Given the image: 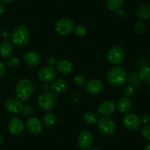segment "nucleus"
Listing matches in <instances>:
<instances>
[{"instance_id": "1", "label": "nucleus", "mask_w": 150, "mask_h": 150, "mask_svg": "<svg viewBox=\"0 0 150 150\" xmlns=\"http://www.w3.org/2000/svg\"><path fill=\"white\" fill-rule=\"evenodd\" d=\"M30 38L29 31L26 26L23 25L18 26L13 29L10 35L11 42L18 47L24 46L28 44Z\"/></svg>"}, {"instance_id": "2", "label": "nucleus", "mask_w": 150, "mask_h": 150, "mask_svg": "<svg viewBox=\"0 0 150 150\" xmlns=\"http://www.w3.org/2000/svg\"><path fill=\"white\" fill-rule=\"evenodd\" d=\"M127 79V71L121 66L112 68L107 74V80L112 86H120L125 83Z\"/></svg>"}, {"instance_id": "3", "label": "nucleus", "mask_w": 150, "mask_h": 150, "mask_svg": "<svg viewBox=\"0 0 150 150\" xmlns=\"http://www.w3.org/2000/svg\"><path fill=\"white\" fill-rule=\"evenodd\" d=\"M15 91L16 96L22 101H25L30 98L33 94V83L28 79H21L16 84Z\"/></svg>"}, {"instance_id": "4", "label": "nucleus", "mask_w": 150, "mask_h": 150, "mask_svg": "<svg viewBox=\"0 0 150 150\" xmlns=\"http://www.w3.org/2000/svg\"><path fill=\"white\" fill-rule=\"evenodd\" d=\"M57 100L52 93L45 92L38 97V105L41 110L49 112L55 107Z\"/></svg>"}, {"instance_id": "5", "label": "nucleus", "mask_w": 150, "mask_h": 150, "mask_svg": "<svg viewBox=\"0 0 150 150\" xmlns=\"http://www.w3.org/2000/svg\"><path fill=\"white\" fill-rule=\"evenodd\" d=\"M98 130L105 135H113L116 132L117 125L112 120L107 117H101L98 120Z\"/></svg>"}, {"instance_id": "6", "label": "nucleus", "mask_w": 150, "mask_h": 150, "mask_svg": "<svg viewBox=\"0 0 150 150\" xmlns=\"http://www.w3.org/2000/svg\"><path fill=\"white\" fill-rule=\"evenodd\" d=\"M125 56V51L121 46H115L108 50L107 59L113 65H119L123 61Z\"/></svg>"}, {"instance_id": "7", "label": "nucleus", "mask_w": 150, "mask_h": 150, "mask_svg": "<svg viewBox=\"0 0 150 150\" xmlns=\"http://www.w3.org/2000/svg\"><path fill=\"white\" fill-rule=\"evenodd\" d=\"M122 124L127 129L134 131L139 129L142 123L137 115L134 113H127L123 117Z\"/></svg>"}, {"instance_id": "8", "label": "nucleus", "mask_w": 150, "mask_h": 150, "mask_svg": "<svg viewBox=\"0 0 150 150\" xmlns=\"http://www.w3.org/2000/svg\"><path fill=\"white\" fill-rule=\"evenodd\" d=\"M74 27V23L73 21L67 18L59 19L55 24L56 30L60 35H68L73 32Z\"/></svg>"}, {"instance_id": "9", "label": "nucleus", "mask_w": 150, "mask_h": 150, "mask_svg": "<svg viewBox=\"0 0 150 150\" xmlns=\"http://www.w3.org/2000/svg\"><path fill=\"white\" fill-rule=\"evenodd\" d=\"M38 76L40 80L43 82H51L54 80L57 76V70L54 66H44L39 69Z\"/></svg>"}, {"instance_id": "10", "label": "nucleus", "mask_w": 150, "mask_h": 150, "mask_svg": "<svg viewBox=\"0 0 150 150\" xmlns=\"http://www.w3.org/2000/svg\"><path fill=\"white\" fill-rule=\"evenodd\" d=\"M94 135L90 131L84 130L81 132L78 138V144L82 149H88L93 144Z\"/></svg>"}, {"instance_id": "11", "label": "nucleus", "mask_w": 150, "mask_h": 150, "mask_svg": "<svg viewBox=\"0 0 150 150\" xmlns=\"http://www.w3.org/2000/svg\"><path fill=\"white\" fill-rule=\"evenodd\" d=\"M6 110L10 113H22L23 109V104L22 101L19 99L10 98L6 101L4 104Z\"/></svg>"}, {"instance_id": "12", "label": "nucleus", "mask_w": 150, "mask_h": 150, "mask_svg": "<svg viewBox=\"0 0 150 150\" xmlns=\"http://www.w3.org/2000/svg\"><path fill=\"white\" fill-rule=\"evenodd\" d=\"M25 125H26L27 130L35 135L39 134L42 129V125L40 121L35 117L29 118L26 120Z\"/></svg>"}, {"instance_id": "13", "label": "nucleus", "mask_w": 150, "mask_h": 150, "mask_svg": "<svg viewBox=\"0 0 150 150\" xmlns=\"http://www.w3.org/2000/svg\"><path fill=\"white\" fill-rule=\"evenodd\" d=\"M86 91L90 94H98L103 89V84L99 79H91L85 84Z\"/></svg>"}, {"instance_id": "14", "label": "nucleus", "mask_w": 150, "mask_h": 150, "mask_svg": "<svg viewBox=\"0 0 150 150\" xmlns=\"http://www.w3.org/2000/svg\"><path fill=\"white\" fill-rule=\"evenodd\" d=\"M116 108V105L114 101L111 100H106L100 104L97 111L99 114L103 116H108L112 114Z\"/></svg>"}, {"instance_id": "15", "label": "nucleus", "mask_w": 150, "mask_h": 150, "mask_svg": "<svg viewBox=\"0 0 150 150\" xmlns=\"http://www.w3.org/2000/svg\"><path fill=\"white\" fill-rule=\"evenodd\" d=\"M24 129V124L20 118H13L9 123V130L13 135H19Z\"/></svg>"}, {"instance_id": "16", "label": "nucleus", "mask_w": 150, "mask_h": 150, "mask_svg": "<svg viewBox=\"0 0 150 150\" xmlns=\"http://www.w3.org/2000/svg\"><path fill=\"white\" fill-rule=\"evenodd\" d=\"M67 83L64 79L58 78L54 79L51 85V89L53 93L57 94H62L67 90Z\"/></svg>"}, {"instance_id": "17", "label": "nucleus", "mask_w": 150, "mask_h": 150, "mask_svg": "<svg viewBox=\"0 0 150 150\" xmlns=\"http://www.w3.org/2000/svg\"><path fill=\"white\" fill-rule=\"evenodd\" d=\"M25 63L31 67H36L40 63V57L35 51H28L23 57Z\"/></svg>"}, {"instance_id": "18", "label": "nucleus", "mask_w": 150, "mask_h": 150, "mask_svg": "<svg viewBox=\"0 0 150 150\" xmlns=\"http://www.w3.org/2000/svg\"><path fill=\"white\" fill-rule=\"evenodd\" d=\"M132 101L127 97H122L119 99L117 104V109L122 114L127 113L132 108Z\"/></svg>"}, {"instance_id": "19", "label": "nucleus", "mask_w": 150, "mask_h": 150, "mask_svg": "<svg viewBox=\"0 0 150 150\" xmlns=\"http://www.w3.org/2000/svg\"><path fill=\"white\" fill-rule=\"evenodd\" d=\"M57 69L59 73L62 74H68L73 70V65L68 60H60L57 62Z\"/></svg>"}, {"instance_id": "20", "label": "nucleus", "mask_w": 150, "mask_h": 150, "mask_svg": "<svg viewBox=\"0 0 150 150\" xmlns=\"http://www.w3.org/2000/svg\"><path fill=\"white\" fill-rule=\"evenodd\" d=\"M13 52V46L9 41H4L0 44V55L3 58H7L12 55Z\"/></svg>"}, {"instance_id": "21", "label": "nucleus", "mask_w": 150, "mask_h": 150, "mask_svg": "<svg viewBox=\"0 0 150 150\" xmlns=\"http://www.w3.org/2000/svg\"><path fill=\"white\" fill-rule=\"evenodd\" d=\"M138 18L142 21L147 20L150 18V5L148 4H143L139 6L136 12Z\"/></svg>"}, {"instance_id": "22", "label": "nucleus", "mask_w": 150, "mask_h": 150, "mask_svg": "<svg viewBox=\"0 0 150 150\" xmlns=\"http://www.w3.org/2000/svg\"><path fill=\"white\" fill-rule=\"evenodd\" d=\"M125 0H106V6L108 10L112 12H117L121 9Z\"/></svg>"}, {"instance_id": "23", "label": "nucleus", "mask_w": 150, "mask_h": 150, "mask_svg": "<svg viewBox=\"0 0 150 150\" xmlns=\"http://www.w3.org/2000/svg\"><path fill=\"white\" fill-rule=\"evenodd\" d=\"M83 121L87 125H94L98 122V116L93 112H87L83 116Z\"/></svg>"}, {"instance_id": "24", "label": "nucleus", "mask_w": 150, "mask_h": 150, "mask_svg": "<svg viewBox=\"0 0 150 150\" xmlns=\"http://www.w3.org/2000/svg\"><path fill=\"white\" fill-rule=\"evenodd\" d=\"M43 124L47 126H54V124L56 123V121H57V118H56L55 115L53 113L51 112H48V113L45 115L43 116Z\"/></svg>"}, {"instance_id": "25", "label": "nucleus", "mask_w": 150, "mask_h": 150, "mask_svg": "<svg viewBox=\"0 0 150 150\" xmlns=\"http://www.w3.org/2000/svg\"><path fill=\"white\" fill-rule=\"evenodd\" d=\"M139 76L142 79H149L150 78V66L147 65L142 66L139 71Z\"/></svg>"}, {"instance_id": "26", "label": "nucleus", "mask_w": 150, "mask_h": 150, "mask_svg": "<svg viewBox=\"0 0 150 150\" xmlns=\"http://www.w3.org/2000/svg\"><path fill=\"white\" fill-rule=\"evenodd\" d=\"M146 24L143 21H138L134 25V30L137 34H143L146 30Z\"/></svg>"}, {"instance_id": "27", "label": "nucleus", "mask_w": 150, "mask_h": 150, "mask_svg": "<svg viewBox=\"0 0 150 150\" xmlns=\"http://www.w3.org/2000/svg\"><path fill=\"white\" fill-rule=\"evenodd\" d=\"M73 31H74L75 34H76V35L81 37V36H83V35H86V28L83 25L79 24V25H77V26H75Z\"/></svg>"}, {"instance_id": "28", "label": "nucleus", "mask_w": 150, "mask_h": 150, "mask_svg": "<svg viewBox=\"0 0 150 150\" xmlns=\"http://www.w3.org/2000/svg\"><path fill=\"white\" fill-rule=\"evenodd\" d=\"M73 81H74L75 84H76L79 86H83V85H85L86 82V79L83 75L81 74H77L76 76H75L74 79H73Z\"/></svg>"}, {"instance_id": "29", "label": "nucleus", "mask_w": 150, "mask_h": 150, "mask_svg": "<svg viewBox=\"0 0 150 150\" xmlns=\"http://www.w3.org/2000/svg\"><path fill=\"white\" fill-rule=\"evenodd\" d=\"M7 66H8L9 68H16V66H18L19 64V60L17 58V57H10V58L7 60V63H6Z\"/></svg>"}, {"instance_id": "30", "label": "nucleus", "mask_w": 150, "mask_h": 150, "mask_svg": "<svg viewBox=\"0 0 150 150\" xmlns=\"http://www.w3.org/2000/svg\"><path fill=\"white\" fill-rule=\"evenodd\" d=\"M135 94V89L133 86L131 85H127L125 88L124 89V94L125 97L130 98V97L133 96Z\"/></svg>"}, {"instance_id": "31", "label": "nucleus", "mask_w": 150, "mask_h": 150, "mask_svg": "<svg viewBox=\"0 0 150 150\" xmlns=\"http://www.w3.org/2000/svg\"><path fill=\"white\" fill-rule=\"evenodd\" d=\"M142 135L145 139L150 141V125H146L142 128Z\"/></svg>"}, {"instance_id": "32", "label": "nucleus", "mask_w": 150, "mask_h": 150, "mask_svg": "<svg viewBox=\"0 0 150 150\" xmlns=\"http://www.w3.org/2000/svg\"><path fill=\"white\" fill-rule=\"evenodd\" d=\"M23 113L24 116H32V113H33V109L32 108V107L29 105H26L23 106Z\"/></svg>"}, {"instance_id": "33", "label": "nucleus", "mask_w": 150, "mask_h": 150, "mask_svg": "<svg viewBox=\"0 0 150 150\" xmlns=\"http://www.w3.org/2000/svg\"><path fill=\"white\" fill-rule=\"evenodd\" d=\"M141 121L142 123L145 124H148L150 123V114L149 113H144L140 118Z\"/></svg>"}, {"instance_id": "34", "label": "nucleus", "mask_w": 150, "mask_h": 150, "mask_svg": "<svg viewBox=\"0 0 150 150\" xmlns=\"http://www.w3.org/2000/svg\"><path fill=\"white\" fill-rule=\"evenodd\" d=\"M47 63H48V66H54L57 63V59L55 57H49L47 60Z\"/></svg>"}, {"instance_id": "35", "label": "nucleus", "mask_w": 150, "mask_h": 150, "mask_svg": "<svg viewBox=\"0 0 150 150\" xmlns=\"http://www.w3.org/2000/svg\"><path fill=\"white\" fill-rule=\"evenodd\" d=\"M6 71V66L3 62L0 61V76H3Z\"/></svg>"}, {"instance_id": "36", "label": "nucleus", "mask_w": 150, "mask_h": 150, "mask_svg": "<svg viewBox=\"0 0 150 150\" xmlns=\"http://www.w3.org/2000/svg\"><path fill=\"white\" fill-rule=\"evenodd\" d=\"M117 14L120 19H124L126 16L125 11L124 10H122V9H120V10H117Z\"/></svg>"}, {"instance_id": "37", "label": "nucleus", "mask_w": 150, "mask_h": 150, "mask_svg": "<svg viewBox=\"0 0 150 150\" xmlns=\"http://www.w3.org/2000/svg\"><path fill=\"white\" fill-rule=\"evenodd\" d=\"M4 5H3V4H0V15L2 14V13H4Z\"/></svg>"}, {"instance_id": "38", "label": "nucleus", "mask_w": 150, "mask_h": 150, "mask_svg": "<svg viewBox=\"0 0 150 150\" xmlns=\"http://www.w3.org/2000/svg\"><path fill=\"white\" fill-rule=\"evenodd\" d=\"M1 1H2V2H4V3H10L11 2V1H13V0H0Z\"/></svg>"}, {"instance_id": "39", "label": "nucleus", "mask_w": 150, "mask_h": 150, "mask_svg": "<svg viewBox=\"0 0 150 150\" xmlns=\"http://www.w3.org/2000/svg\"><path fill=\"white\" fill-rule=\"evenodd\" d=\"M145 150H150V143L146 146V147H145Z\"/></svg>"}, {"instance_id": "40", "label": "nucleus", "mask_w": 150, "mask_h": 150, "mask_svg": "<svg viewBox=\"0 0 150 150\" xmlns=\"http://www.w3.org/2000/svg\"><path fill=\"white\" fill-rule=\"evenodd\" d=\"M88 150H100V149L97 148V147H92V148L88 149Z\"/></svg>"}, {"instance_id": "41", "label": "nucleus", "mask_w": 150, "mask_h": 150, "mask_svg": "<svg viewBox=\"0 0 150 150\" xmlns=\"http://www.w3.org/2000/svg\"><path fill=\"white\" fill-rule=\"evenodd\" d=\"M3 143V138L1 135H0V145H1V144Z\"/></svg>"}]
</instances>
